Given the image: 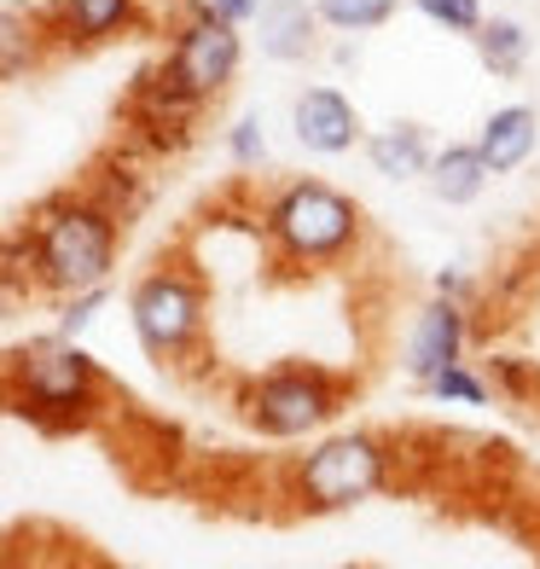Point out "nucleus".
<instances>
[{"mask_svg": "<svg viewBox=\"0 0 540 569\" xmlns=\"http://www.w3.org/2000/svg\"><path fill=\"white\" fill-rule=\"evenodd\" d=\"M23 239H30V284L41 297H70L88 284H111L122 221L93 192H53L23 221Z\"/></svg>", "mask_w": 540, "mask_h": 569, "instance_id": "nucleus-1", "label": "nucleus"}, {"mask_svg": "<svg viewBox=\"0 0 540 569\" xmlns=\"http://www.w3.org/2000/svg\"><path fill=\"white\" fill-rule=\"evenodd\" d=\"M262 239H268L279 268L320 273V268L349 262V256L360 250V239H367V210H360L343 187H331V180L297 174V180L268 192Z\"/></svg>", "mask_w": 540, "mask_h": 569, "instance_id": "nucleus-2", "label": "nucleus"}, {"mask_svg": "<svg viewBox=\"0 0 540 569\" xmlns=\"http://www.w3.org/2000/svg\"><path fill=\"white\" fill-rule=\"evenodd\" d=\"M7 401L41 430H76L106 401V372L76 338H36L30 349L7 355Z\"/></svg>", "mask_w": 540, "mask_h": 569, "instance_id": "nucleus-3", "label": "nucleus"}, {"mask_svg": "<svg viewBox=\"0 0 540 569\" xmlns=\"http://www.w3.org/2000/svg\"><path fill=\"white\" fill-rule=\"evenodd\" d=\"M128 326L146 360L158 367H187L210 331V284L187 262H158L128 284Z\"/></svg>", "mask_w": 540, "mask_h": 569, "instance_id": "nucleus-4", "label": "nucleus"}, {"mask_svg": "<svg viewBox=\"0 0 540 569\" xmlns=\"http://www.w3.org/2000/svg\"><path fill=\"white\" fill-rule=\"evenodd\" d=\"M396 477V448L378 430H331L291 465L297 511H349L383 495Z\"/></svg>", "mask_w": 540, "mask_h": 569, "instance_id": "nucleus-5", "label": "nucleus"}, {"mask_svg": "<svg viewBox=\"0 0 540 569\" xmlns=\"http://www.w3.org/2000/svg\"><path fill=\"white\" fill-rule=\"evenodd\" d=\"M349 383L326 367H308V360H286L273 372H256L239 390V419L268 436V442H302V436L331 430V419L343 412Z\"/></svg>", "mask_w": 540, "mask_h": 569, "instance_id": "nucleus-6", "label": "nucleus"}, {"mask_svg": "<svg viewBox=\"0 0 540 569\" xmlns=\"http://www.w3.org/2000/svg\"><path fill=\"white\" fill-rule=\"evenodd\" d=\"M163 70L174 76V88H187L198 99V106H216L244 70V23H227L221 12L203 7V0H187L174 36H169Z\"/></svg>", "mask_w": 540, "mask_h": 569, "instance_id": "nucleus-7", "label": "nucleus"}, {"mask_svg": "<svg viewBox=\"0 0 540 569\" xmlns=\"http://www.w3.org/2000/svg\"><path fill=\"white\" fill-rule=\"evenodd\" d=\"M203 106L187 93V88H174V76L163 64H151L134 76V88H128V128L146 140V146H187L192 140V128H198Z\"/></svg>", "mask_w": 540, "mask_h": 569, "instance_id": "nucleus-8", "label": "nucleus"}, {"mask_svg": "<svg viewBox=\"0 0 540 569\" xmlns=\"http://www.w3.org/2000/svg\"><path fill=\"white\" fill-rule=\"evenodd\" d=\"M146 18V0H47L41 23H47V41L53 53H88V47H111L128 30H140Z\"/></svg>", "mask_w": 540, "mask_h": 569, "instance_id": "nucleus-9", "label": "nucleus"}, {"mask_svg": "<svg viewBox=\"0 0 540 569\" xmlns=\"http://www.w3.org/2000/svg\"><path fill=\"white\" fill-rule=\"evenodd\" d=\"M360 134H367V128H360V111L343 88L314 82L291 99V140L308 158H349L360 146Z\"/></svg>", "mask_w": 540, "mask_h": 569, "instance_id": "nucleus-10", "label": "nucleus"}, {"mask_svg": "<svg viewBox=\"0 0 540 569\" xmlns=\"http://www.w3.org/2000/svg\"><path fill=\"white\" fill-rule=\"evenodd\" d=\"M466 343H471V315H466V302H453V297H430L419 315H413V331H407V349H401V367L407 378L424 383L453 367V360H466Z\"/></svg>", "mask_w": 540, "mask_h": 569, "instance_id": "nucleus-11", "label": "nucleus"}, {"mask_svg": "<svg viewBox=\"0 0 540 569\" xmlns=\"http://www.w3.org/2000/svg\"><path fill=\"white\" fill-rule=\"evenodd\" d=\"M250 36H256V47H262V59H273V64H308L320 53L314 0H256Z\"/></svg>", "mask_w": 540, "mask_h": 569, "instance_id": "nucleus-12", "label": "nucleus"}, {"mask_svg": "<svg viewBox=\"0 0 540 569\" xmlns=\"http://www.w3.org/2000/svg\"><path fill=\"white\" fill-rule=\"evenodd\" d=\"M471 146L482 151L488 174H518L540 151V111L534 106H500V111H488Z\"/></svg>", "mask_w": 540, "mask_h": 569, "instance_id": "nucleus-13", "label": "nucleus"}, {"mask_svg": "<svg viewBox=\"0 0 540 569\" xmlns=\"http://www.w3.org/2000/svg\"><path fill=\"white\" fill-rule=\"evenodd\" d=\"M360 151H367L372 174L407 187V180L424 174L436 146H430V128L424 122H383V128H372V134H360Z\"/></svg>", "mask_w": 540, "mask_h": 569, "instance_id": "nucleus-14", "label": "nucleus"}, {"mask_svg": "<svg viewBox=\"0 0 540 569\" xmlns=\"http://www.w3.org/2000/svg\"><path fill=\"white\" fill-rule=\"evenodd\" d=\"M424 187H430V198L436 203H448V210H466V203H477L482 192H488V163H482V151L471 146V140H453V146H442V151H430V163H424Z\"/></svg>", "mask_w": 540, "mask_h": 569, "instance_id": "nucleus-15", "label": "nucleus"}, {"mask_svg": "<svg viewBox=\"0 0 540 569\" xmlns=\"http://www.w3.org/2000/svg\"><path fill=\"white\" fill-rule=\"evenodd\" d=\"M53 53V41H47V23L41 12L30 7H0V82H23V76H36Z\"/></svg>", "mask_w": 540, "mask_h": 569, "instance_id": "nucleus-16", "label": "nucleus"}, {"mask_svg": "<svg viewBox=\"0 0 540 569\" xmlns=\"http://www.w3.org/2000/svg\"><path fill=\"white\" fill-rule=\"evenodd\" d=\"M471 41H477L482 70H488V76H500V82H511V76H523V70H529L534 36L523 30L518 18H482L477 30H471Z\"/></svg>", "mask_w": 540, "mask_h": 569, "instance_id": "nucleus-17", "label": "nucleus"}, {"mask_svg": "<svg viewBox=\"0 0 540 569\" xmlns=\"http://www.w3.org/2000/svg\"><path fill=\"white\" fill-rule=\"evenodd\" d=\"M396 12H401V0H314L320 30H338V36H372Z\"/></svg>", "mask_w": 540, "mask_h": 569, "instance_id": "nucleus-18", "label": "nucleus"}, {"mask_svg": "<svg viewBox=\"0 0 540 569\" xmlns=\"http://www.w3.org/2000/svg\"><path fill=\"white\" fill-rule=\"evenodd\" d=\"M424 396L442 407H488V378L477 367H466V360H453V367H442L424 383Z\"/></svg>", "mask_w": 540, "mask_h": 569, "instance_id": "nucleus-19", "label": "nucleus"}, {"mask_svg": "<svg viewBox=\"0 0 540 569\" xmlns=\"http://www.w3.org/2000/svg\"><path fill=\"white\" fill-rule=\"evenodd\" d=\"M227 158H233V169H244V174L268 163V128H262L256 111L233 117V128H227Z\"/></svg>", "mask_w": 540, "mask_h": 569, "instance_id": "nucleus-20", "label": "nucleus"}, {"mask_svg": "<svg viewBox=\"0 0 540 569\" xmlns=\"http://www.w3.org/2000/svg\"><path fill=\"white\" fill-rule=\"evenodd\" d=\"M488 383H494L500 396H511V401H529L534 390H540V372L529 367L523 355H488V372H482Z\"/></svg>", "mask_w": 540, "mask_h": 569, "instance_id": "nucleus-21", "label": "nucleus"}, {"mask_svg": "<svg viewBox=\"0 0 540 569\" xmlns=\"http://www.w3.org/2000/svg\"><path fill=\"white\" fill-rule=\"evenodd\" d=\"M413 7H419V18H430L436 30H448V36H471L488 18L482 0H413Z\"/></svg>", "mask_w": 540, "mask_h": 569, "instance_id": "nucleus-22", "label": "nucleus"}, {"mask_svg": "<svg viewBox=\"0 0 540 569\" xmlns=\"http://www.w3.org/2000/svg\"><path fill=\"white\" fill-rule=\"evenodd\" d=\"M99 308H106V284H88V291L59 297V326H53V331H59V338H82Z\"/></svg>", "mask_w": 540, "mask_h": 569, "instance_id": "nucleus-23", "label": "nucleus"}, {"mask_svg": "<svg viewBox=\"0 0 540 569\" xmlns=\"http://www.w3.org/2000/svg\"><path fill=\"white\" fill-rule=\"evenodd\" d=\"M436 297H453V302H471V279L459 268H442L436 273Z\"/></svg>", "mask_w": 540, "mask_h": 569, "instance_id": "nucleus-24", "label": "nucleus"}, {"mask_svg": "<svg viewBox=\"0 0 540 569\" xmlns=\"http://www.w3.org/2000/svg\"><path fill=\"white\" fill-rule=\"evenodd\" d=\"M210 12H221L227 23H250V12H256V0H203Z\"/></svg>", "mask_w": 540, "mask_h": 569, "instance_id": "nucleus-25", "label": "nucleus"}, {"mask_svg": "<svg viewBox=\"0 0 540 569\" xmlns=\"http://www.w3.org/2000/svg\"><path fill=\"white\" fill-rule=\"evenodd\" d=\"M23 297H30V291H23V284H12L7 273H0V320H12V308H18Z\"/></svg>", "mask_w": 540, "mask_h": 569, "instance_id": "nucleus-26", "label": "nucleus"}, {"mask_svg": "<svg viewBox=\"0 0 540 569\" xmlns=\"http://www.w3.org/2000/svg\"><path fill=\"white\" fill-rule=\"evenodd\" d=\"M0 407H7V355H0Z\"/></svg>", "mask_w": 540, "mask_h": 569, "instance_id": "nucleus-27", "label": "nucleus"}]
</instances>
